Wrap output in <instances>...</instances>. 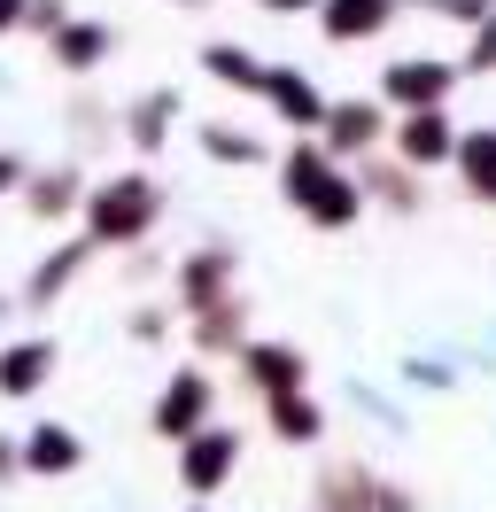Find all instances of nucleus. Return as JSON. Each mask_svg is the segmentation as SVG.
<instances>
[{
	"label": "nucleus",
	"instance_id": "f257e3e1",
	"mask_svg": "<svg viewBox=\"0 0 496 512\" xmlns=\"http://www.w3.org/2000/svg\"><path fill=\"white\" fill-rule=\"evenodd\" d=\"M303 194H310V210H318V218H349V210H357V194L334 187V171H318V163L295 156V202H303Z\"/></svg>",
	"mask_w": 496,
	"mask_h": 512
},
{
	"label": "nucleus",
	"instance_id": "f03ea898",
	"mask_svg": "<svg viewBox=\"0 0 496 512\" xmlns=\"http://www.w3.org/2000/svg\"><path fill=\"white\" fill-rule=\"evenodd\" d=\"M202 412V381H179L163 396V435H186V419Z\"/></svg>",
	"mask_w": 496,
	"mask_h": 512
},
{
	"label": "nucleus",
	"instance_id": "7ed1b4c3",
	"mask_svg": "<svg viewBox=\"0 0 496 512\" xmlns=\"http://www.w3.org/2000/svg\"><path fill=\"white\" fill-rule=\"evenodd\" d=\"M225 458H233V435H210V443L194 450V481H202V489H210V481L225 474Z\"/></svg>",
	"mask_w": 496,
	"mask_h": 512
},
{
	"label": "nucleus",
	"instance_id": "20e7f679",
	"mask_svg": "<svg viewBox=\"0 0 496 512\" xmlns=\"http://www.w3.org/2000/svg\"><path fill=\"white\" fill-rule=\"evenodd\" d=\"M380 16H388L380 0H341V8H334V32H372Z\"/></svg>",
	"mask_w": 496,
	"mask_h": 512
},
{
	"label": "nucleus",
	"instance_id": "39448f33",
	"mask_svg": "<svg viewBox=\"0 0 496 512\" xmlns=\"http://www.w3.org/2000/svg\"><path fill=\"white\" fill-rule=\"evenodd\" d=\"M465 171H473L481 194H496V140H473V148H465Z\"/></svg>",
	"mask_w": 496,
	"mask_h": 512
},
{
	"label": "nucleus",
	"instance_id": "423d86ee",
	"mask_svg": "<svg viewBox=\"0 0 496 512\" xmlns=\"http://www.w3.org/2000/svg\"><path fill=\"white\" fill-rule=\"evenodd\" d=\"M39 365H47V350H16V357H8V373H0V388H31V381H39Z\"/></svg>",
	"mask_w": 496,
	"mask_h": 512
},
{
	"label": "nucleus",
	"instance_id": "0eeeda50",
	"mask_svg": "<svg viewBox=\"0 0 496 512\" xmlns=\"http://www.w3.org/2000/svg\"><path fill=\"white\" fill-rule=\"evenodd\" d=\"M272 94L287 101V109H295V125H310V117H318V94H310V86H295V78H279Z\"/></svg>",
	"mask_w": 496,
	"mask_h": 512
},
{
	"label": "nucleus",
	"instance_id": "6e6552de",
	"mask_svg": "<svg viewBox=\"0 0 496 512\" xmlns=\"http://www.w3.org/2000/svg\"><path fill=\"white\" fill-rule=\"evenodd\" d=\"M442 148H450V132L434 125V117H419V125H411V156H442Z\"/></svg>",
	"mask_w": 496,
	"mask_h": 512
},
{
	"label": "nucleus",
	"instance_id": "1a4fd4ad",
	"mask_svg": "<svg viewBox=\"0 0 496 512\" xmlns=\"http://www.w3.org/2000/svg\"><path fill=\"white\" fill-rule=\"evenodd\" d=\"M396 94H442V70H396Z\"/></svg>",
	"mask_w": 496,
	"mask_h": 512
},
{
	"label": "nucleus",
	"instance_id": "9d476101",
	"mask_svg": "<svg viewBox=\"0 0 496 512\" xmlns=\"http://www.w3.org/2000/svg\"><path fill=\"white\" fill-rule=\"evenodd\" d=\"M31 458H39V466H70V435H39Z\"/></svg>",
	"mask_w": 496,
	"mask_h": 512
},
{
	"label": "nucleus",
	"instance_id": "9b49d317",
	"mask_svg": "<svg viewBox=\"0 0 496 512\" xmlns=\"http://www.w3.org/2000/svg\"><path fill=\"white\" fill-rule=\"evenodd\" d=\"M101 55V32H70V63H93Z\"/></svg>",
	"mask_w": 496,
	"mask_h": 512
},
{
	"label": "nucleus",
	"instance_id": "f8f14e48",
	"mask_svg": "<svg viewBox=\"0 0 496 512\" xmlns=\"http://www.w3.org/2000/svg\"><path fill=\"white\" fill-rule=\"evenodd\" d=\"M8 16H16V0H0V24H8Z\"/></svg>",
	"mask_w": 496,
	"mask_h": 512
},
{
	"label": "nucleus",
	"instance_id": "ddd939ff",
	"mask_svg": "<svg viewBox=\"0 0 496 512\" xmlns=\"http://www.w3.org/2000/svg\"><path fill=\"white\" fill-rule=\"evenodd\" d=\"M272 8H303V0H272Z\"/></svg>",
	"mask_w": 496,
	"mask_h": 512
},
{
	"label": "nucleus",
	"instance_id": "4468645a",
	"mask_svg": "<svg viewBox=\"0 0 496 512\" xmlns=\"http://www.w3.org/2000/svg\"><path fill=\"white\" fill-rule=\"evenodd\" d=\"M0 179H8V163H0Z\"/></svg>",
	"mask_w": 496,
	"mask_h": 512
}]
</instances>
